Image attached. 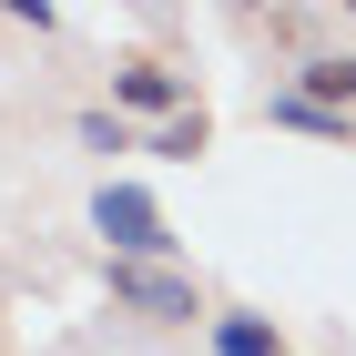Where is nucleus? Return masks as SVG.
<instances>
[{
    "mask_svg": "<svg viewBox=\"0 0 356 356\" xmlns=\"http://www.w3.org/2000/svg\"><path fill=\"white\" fill-rule=\"evenodd\" d=\"M112 305L143 316V326H193L204 316V285L184 265H112Z\"/></svg>",
    "mask_w": 356,
    "mask_h": 356,
    "instance_id": "f03ea898",
    "label": "nucleus"
},
{
    "mask_svg": "<svg viewBox=\"0 0 356 356\" xmlns=\"http://www.w3.org/2000/svg\"><path fill=\"white\" fill-rule=\"evenodd\" d=\"M204 143H214V122H204V102H193V112H173V122H153V143H143V153H163V163H193Z\"/></svg>",
    "mask_w": 356,
    "mask_h": 356,
    "instance_id": "0eeeda50",
    "label": "nucleus"
},
{
    "mask_svg": "<svg viewBox=\"0 0 356 356\" xmlns=\"http://www.w3.org/2000/svg\"><path fill=\"white\" fill-rule=\"evenodd\" d=\"M265 122H285V133H316V143H356V122H346V112H316L296 82H285V92H265Z\"/></svg>",
    "mask_w": 356,
    "mask_h": 356,
    "instance_id": "39448f33",
    "label": "nucleus"
},
{
    "mask_svg": "<svg viewBox=\"0 0 356 356\" xmlns=\"http://www.w3.org/2000/svg\"><path fill=\"white\" fill-rule=\"evenodd\" d=\"M214 356H285L275 316H214Z\"/></svg>",
    "mask_w": 356,
    "mask_h": 356,
    "instance_id": "423d86ee",
    "label": "nucleus"
},
{
    "mask_svg": "<svg viewBox=\"0 0 356 356\" xmlns=\"http://www.w3.org/2000/svg\"><path fill=\"white\" fill-rule=\"evenodd\" d=\"M112 112H153V122H173V112H193V82L173 72V61H122V72H112Z\"/></svg>",
    "mask_w": 356,
    "mask_h": 356,
    "instance_id": "7ed1b4c3",
    "label": "nucleus"
},
{
    "mask_svg": "<svg viewBox=\"0 0 356 356\" xmlns=\"http://www.w3.org/2000/svg\"><path fill=\"white\" fill-rule=\"evenodd\" d=\"M296 92L316 112H346V122H356V51H305L296 61Z\"/></svg>",
    "mask_w": 356,
    "mask_h": 356,
    "instance_id": "20e7f679",
    "label": "nucleus"
},
{
    "mask_svg": "<svg viewBox=\"0 0 356 356\" xmlns=\"http://www.w3.org/2000/svg\"><path fill=\"white\" fill-rule=\"evenodd\" d=\"M82 143L92 153H133V122H122V112H82Z\"/></svg>",
    "mask_w": 356,
    "mask_h": 356,
    "instance_id": "6e6552de",
    "label": "nucleus"
},
{
    "mask_svg": "<svg viewBox=\"0 0 356 356\" xmlns=\"http://www.w3.org/2000/svg\"><path fill=\"white\" fill-rule=\"evenodd\" d=\"M92 234L112 245V265H163L173 254V224H163V204L143 184H102L92 193Z\"/></svg>",
    "mask_w": 356,
    "mask_h": 356,
    "instance_id": "f257e3e1",
    "label": "nucleus"
}]
</instances>
